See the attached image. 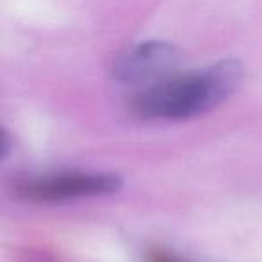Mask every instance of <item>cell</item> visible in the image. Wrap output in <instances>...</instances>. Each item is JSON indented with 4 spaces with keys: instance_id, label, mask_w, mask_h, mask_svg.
Instances as JSON below:
<instances>
[{
    "instance_id": "obj_1",
    "label": "cell",
    "mask_w": 262,
    "mask_h": 262,
    "mask_svg": "<svg viewBox=\"0 0 262 262\" xmlns=\"http://www.w3.org/2000/svg\"><path fill=\"white\" fill-rule=\"evenodd\" d=\"M243 79V69L233 59L214 63L187 74H172L146 86L133 97V110L142 119L182 120L219 106Z\"/></svg>"
},
{
    "instance_id": "obj_4",
    "label": "cell",
    "mask_w": 262,
    "mask_h": 262,
    "mask_svg": "<svg viewBox=\"0 0 262 262\" xmlns=\"http://www.w3.org/2000/svg\"><path fill=\"white\" fill-rule=\"evenodd\" d=\"M146 262H185L182 258H178L176 255H171L167 251H160V250H155L147 255Z\"/></svg>"
},
{
    "instance_id": "obj_3",
    "label": "cell",
    "mask_w": 262,
    "mask_h": 262,
    "mask_svg": "<svg viewBox=\"0 0 262 262\" xmlns=\"http://www.w3.org/2000/svg\"><path fill=\"white\" fill-rule=\"evenodd\" d=\"M180 59L182 56L174 45L165 41H146L127 49L117 59L113 70L117 79L146 88L176 74Z\"/></svg>"
},
{
    "instance_id": "obj_2",
    "label": "cell",
    "mask_w": 262,
    "mask_h": 262,
    "mask_svg": "<svg viewBox=\"0 0 262 262\" xmlns=\"http://www.w3.org/2000/svg\"><path fill=\"white\" fill-rule=\"evenodd\" d=\"M120 189L115 174L84 171H58L27 176L15 187L16 196L33 203H59L113 194Z\"/></svg>"
}]
</instances>
